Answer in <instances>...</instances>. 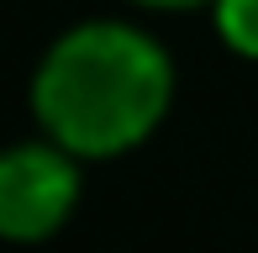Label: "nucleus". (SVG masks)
Returning a JSON list of instances; mask_svg holds the SVG:
<instances>
[{
    "label": "nucleus",
    "instance_id": "obj_1",
    "mask_svg": "<svg viewBox=\"0 0 258 253\" xmlns=\"http://www.w3.org/2000/svg\"><path fill=\"white\" fill-rule=\"evenodd\" d=\"M174 106V64L132 21H79L32 74L37 126L79 158L143 148Z\"/></svg>",
    "mask_w": 258,
    "mask_h": 253
},
{
    "label": "nucleus",
    "instance_id": "obj_2",
    "mask_svg": "<svg viewBox=\"0 0 258 253\" xmlns=\"http://www.w3.org/2000/svg\"><path fill=\"white\" fill-rule=\"evenodd\" d=\"M79 206V153L53 143H16L0 158V237L48 243Z\"/></svg>",
    "mask_w": 258,
    "mask_h": 253
},
{
    "label": "nucleus",
    "instance_id": "obj_3",
    "mask_svg": "<svg viewBox=\"0 0 258 253\" xmlns=\"http://www.w3.org/2000/svg\"><path fill=\"white\" fill-rule=\"evenodd\" d=\"M216 32L237 58L258 64V0H216Z\"/></svg>",
    "mask_w": 258,
    "mask_h": 253
},
{
    "label": "nucleus",
    "instance_id": "obj_4",
    "mask_svg": "<svg viewBox=\"0 0 258 253\" xmlns=\"http://www.w3.org/2000/svg\"><path fill=\"white\" fill-rule=\"evenodd\" d=\"M132 6H148V11H201V6H216V0H132Z\"/></svg>",
    "mask_w": 258,
    "mask_h": 253
}]
</instances>
